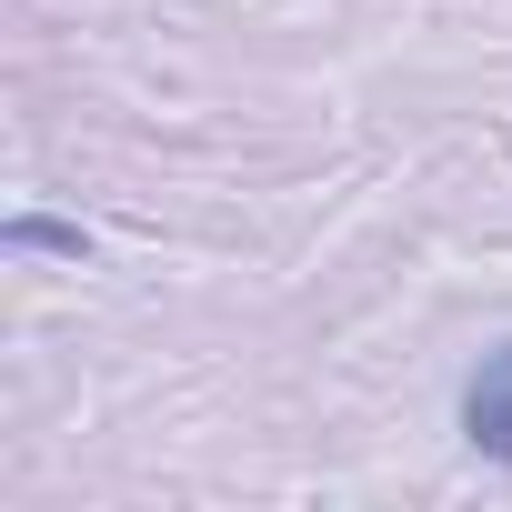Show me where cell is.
Instances as JSON below:
<instances>
[{
  "mask_svg": "<svg viewBox=\"0 0 512 512\" xmlns=\"http://www.w3.org/2000/svg\"><path fill=\"white\" fill-rule=\"evenodd\" d=\"M462 442L482 462H512V342H492L462 382Z\"/></svg>",
  "mask_w": 512,
  "mask_h": 512,
  "instance_id": "cell-1",
  "label": "cell"
},
{
  "mask_svg": "<svg viewBox=\"0 0 512 512\" xmlns=\"http://www.w3.org/2000/svg\"><path fill=\"white\" fill-rule=\"evenodd\" d=\"M0 241H11V251H51V262H91V231L81 221H41V211H11Z\"/></svg>",
  "mask_w": 512,
  "mask_h": 512,
  "instance_id": "cell-2",
  "label": "cell"
}]
</instances>
